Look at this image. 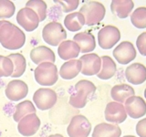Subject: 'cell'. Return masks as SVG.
<instances>
[{
    "label": "cell",
    "mask_w": 146,
    "mask_h": 137,
    "mask_svg": "<svg viewBox=\"0 0 146 137\" xmlns=\"http://www.w3.org/2000/svg\"><path fill=\"white\" fill-rule=\"evenodd\" d=\"M26 35L19 27L7 20H0V44L10 50L21 49L25 45Z\"/></svg>",
    "instance_id": "obj_1"
},
{
    "label": "cell",
    "mask_w": 146,
    "mask_h": 137,
    "mask_svg": "<svg viewBox=\"0 0 146 137\" xmlns=\"http://www.w3.org/2000/svg\"><path fill=\"white\" fill-rule=\"evenodd\" d=\"M97 88L95 84L87 80H81L75 84V92L70 95L68 102L73 108H84L88 102L89 96L93 94Z\"/></svg>",
    "instance_id": "obj_2"
},
{
    "label": "cell",
    "mask_w": 146,
    "mask_h": 137,
    "mask_svg": "<svg viewBox=\"0 0 146 137\" xmlns=\"http://www.w3.org/2000/svg\"><path fill=\"white\" fill-rule=\"evenodd\" d=\"M80 13L85 19V25L94 26L102 21L106 14L104 5L97 1L86 2L80 7Z\"/></svg>",
    "instance_id": "obj_3"
},
{
    "label": "cell",
    "mask_w": 146,
    "mask_h": 137,
    "mask_svg": "<svg viewBox=\"0 0 146 137\" xmlns=\"http://www.w3.org/2000/svg\"><path fill=\"white\" fill-rule=\"evenodd\" d=\"M34 74L36 81L42 86H52L58 79V68L51 62H43L39 64L36 68Z\"/></svg>",
    "instance_id": "obj_4"
},
{
    "label": "cell",
    "mask_w": 146,
    "mask_h": 137,
    "mask_svg": "<svg viewBox=\"0 0 146 137\" xmlns=\"http://www.w3.org/2000/svg\"><path fill=\"white\" fill-rule=\"evenodd\" d=\"M42 38L46 43L57 47L67 39V32L58 22H49L43 27Z\"/></svg>",
    "instance_id": "obj_5"
},
{
    "label": "cell",
    "mask_w": 146,
    "mask_h": 137,
    "mask_svg": "<svg viewBox=\"0 0 146 137\" xmlns=\"http://www.w3.org/2000/svg\"><path fill=\"white\" fill-rule=\"evenodd\" d=\"M91 132V123L88 118L81 114H78L71 118L67 128L70 137H88Z\"/></svg>",
    "instance_id": "obj_6"
},
{
    "label": "cell",
    "mask_w": 146,
    "mask_h": 137,
    "mask_svg": "<svg viewBox=\"0 0 146 137\" xmlns=\"http://www.w3.org/2000/svg\"><path fill=\"white\" fill-rule=\"evenodd\" d=\"M121 39V32L117 27L105 26L98 33V42L100 47L103 49L113 48Z\"/></svg>",
    "instance_id": "obj_7"
},
{
    "label": "cell",
    "mask_w": 146,
    "mask_h": 137,
    "mask_svg": "<svg viewBox=\"0 0 146 137\" xmlns=\"http://www.w3.org/2000/svg\"><path fill=\"white\" fill-rule=\"evenodd\" d=\"M58 95L51 89L40 88L38 89L33 95V102L36 106L41 111L51 109L57 102Z\"/></svg>",
    "instance_id": "obj_8"
},
{
    "label": "cell",
    "mask_w": 146,
    "mask_h": 137,
    "mask_svg": "<svg viewBox=\"0 0 146 137\" xmlns=\"http://www.w3.org/2000/svg\"><path fill=\"white\" fill-rule=\"evenodd\" d=\"M17 21L27 32L34 31L39 24L38 15L29 7H23L17 12Z\"/></svg>",
    "instance_id": "obj_9"
},
{
    "label": "cell",
    "mask_w": 146,
    "mask_h": 137,
    "mask_svg": "<svg viewBox=\"0 0 146 137\" xmlns=\"http://www.w3.org/2000/svg\"><path fill=\"white\" fill-rule=\"evenodd\" d=\"M113 57L120 64H128L136 58V49L130 41H122L113 50Z\"/></svg>",
    "instance_id": "obj_10"
},
{
    "label": "cell",
    "mask_w": 146,
    "mask_h": 137,
    "mask_svg": "<svg viewBox=\"0 0 146 137\" xmlns=\"http://www.w3.org/2000/svg\"><path fill=\"white\" fill-rule=\"evenodd\" d=\"M124 109L127 113L132 119H139L145 115L146 102L140 96H131L124 102Z\"/></svg>",
    "instance_id": "obj_11"
},
{
    "label": "cell",
    "mask_w": 146,
    "mask_h": 137,
    "mask_svg": "<svg viewBox=\"0 0 146 137\" xmlns=\"http://www.w3.org/2000/svg\"><path fill=\"white\" fill-rule=\"evenodd\" d=\"M81 62V70L80 72L86 76H93L98 74L100 66H102V59L99 55L95 53H90L82 55L80 59Z\"/></svg>",
    "instance_id": "obj_12"
},
{
    "label": "cell",
    "mask_w": 146,
    "mask_h": 137,
    "mask_svg": "<svg viewBox=\"0 0 146 137\" xmlns=\"http://www.w3.org/2000/svg\"><path fill=\"white\" fill-rule=\"evenodd\" d=\"M104 116L106 121L117 125L122 123L126 120L127 113L125 112L124 106L121 103L111 102L107 104L106 108H105Z\"/></svg>",
    "instance_id": "obj_13"
},
{
    "label": "cell",
    "mask_w": 146,
    "mask_h": 137,
    "mask_svg": "<svg viewBox=\"0 0 146 137\" xmlns=\"http://www.w3.org/2000/svg\"><path fill=\"white\" fill-rule=\"evenodd\" d=\"M40 127V120L36 113H31L23 117L18 122L17 130L24 136H32L38 131Z\"/></svg>",
    "instance_id": "obj_14"
},
{
    "label": "cell",
    "mask_w": 146,
    "mask_h": 137,
    "mask_svg": "<svg viewBox=\"0 0 146 137\" xmlns=\"http://www.w3.org/2000/svg\"><path fill=\"white\" fill-rule=\"evenodd\" d=\"M5 93L7 99L13 102H17L26 98L29 93V87L24 81L20 80H13L8 82Z\"/></svg>",
    "instance_id": "obj_15"
},
{
    "label": "cell",
    "mask_w": 146,
    "mask_h": 137,
    "mask_svg": "<svg viewBox=\"0 0 146 137\" xmlns=\"http://www.w3.org/2000/svg\"><path fill=\"white\" fill-rule=\"evenodd\" d=\"M126 80L131 84L140 85L146 80V67L141 63H133L125 70Z\"/></svg>",
    "instance_id": "obj_16"
},
{
    "label": "cell",
    "mask_w": 146,
    "mask_h": 137,
    "mask_svg": "<svg viewBox=\"0 0 146 137\" xmlns=\"http://www.w3.org/2000/svg\"><path fill=\"white\" fill-rule=\"evenodd\" d=\"M30 59L35 64H41L43 62L54 63L56 61L54 51L46 46H38L30 51Z\"/></svg>",
    "instance_id": "obj_17"
},
{
    "label": "cell",
    "mask_w": 146,
    "mask_h": 137,
    "mask_svg": "<svg viewBox=\"0 0 146 137\" xmlns=\"http://www.w3.org/2000/svg\"><path fill=\"white\" fill-rule=\"evenodd\" d=\"M73 41L78 44L81 53H89L96 48L95 37L90 32H80L73 37Z\"/></svg>",
    "instance_id": "obj_18"
},
{
    "label": "cell",
    "mask_w": 146,
    "mask_h": 137,
    "mask_svg": "<svg viewBox=\"0 0 146 137\" xmlns=\"http://www.w3.org/2000/svg\"><path fill=\"white\" fill-rule=\"evenodd\" d=\"M80 48L73 40H64L58 45V54L59 58L64 61L75 59L80 55Z\"/></svg>",
    "instance_id": "obj_19"
},
{
    "label": "cell",
    "mask_w": 146,
    "mask_h": 137,
    "mask_svg": "<svg viewBox=\"0 0 146 137\" xmlns=\"http://www.w3.org/2000/svg\"><path fill=\"white\" fill-rule=\"evenodd\" d=\"M134 3L131 0H113L111 4V10L119 18H126L131 13Z\"/></svg>",
    "instance_id": "obj_20"
},
{
    "label": "cell",
    "mask_w": 146,
    "mask_h": 137,
    "mask_svg": "<svg viewBox=\"0 0 146 137\" xmlns=\"http://www.w3.org/2000/svg\"><path fill=\"white\" fill-rule=\"evenodd\" d=\"M121 130L118 125L102 122L95 126L92 137H121Z\"/></svg>",
    "instance_id": "obj_21"
},
{
    "label": "cell",
    "mask_w": 146,
    "mask_h": 137,
    "mask_svg": "<svg viewBox=\"0 0 146 137\" xmlns=\"http://www.w3.org/2000/svg\"><path fill=\"white\" fill-rule=\"evenodd\" d=\"M81 67L80 59H71L62 64L59 70V75L64 80H72L80 72Z\"/></svg>",
    "instance_id": "obj_22"
},
{
    "label": "cell",
    "mask_w": 146,
    "mask_h": 137,
    "mask_svg": "<svg viewBox=\"0 0 146 137\" xmlns=\"http://www.w3.org/2000/svg\"><path fill=\"white\" fill-rule=\"evenodd\" d=\"M135 91L134 89L132 88L131 85L128 84H118L113 86L111 90V98L115 100L116 102L123 103L125 102V100L134 96Z\"/></svg>",
    "instance_id": "obj_23"
},
{
    "label": "cell",
    "mask_w": 146,
    "mask_h": 137,
    "mask_svg": "<svg viewBox=\"0 0 146 137\" xmlns=\"http://www.w3.org/2000/svg\"><path fill=\"white\" fill-rule=\"evenodd\" d=\"M100 59H102V66L97 76L100 80H110L116 73V63L109 56H102Z\"/></svg>",
    "instance_id": "obj_24"
},
{
    "label": "cell",
    "mask_w": 146,
    "mask_h": 137,
    "mask_svg": "<svg viewBox=\"0 0 146 137\" xmlns=\"http://www.w3.org/2000/svg\"><path fill=\"white\" fill-rule=\"evenodd\" d=\"M66 29L71 32H77L85 25V19L80 12H73L66 16L64 19Z\"/></svg>",
    "instance_id": "obj_25"
},
{
    "label": "cell",
    "mask_w": 146,
    "mask_h": 137,
    "mask_svg": "<svg viewBox=\"0 0 146 137\" xmlns=\"http://www.w3.org/2000/svg\"><path fill=\"white\" fill-rule=\"evenodd\" d=\"M8 58L11 59V61L13 63V67H14L13 73L10 77H13V78L21 77L24 74V72L26 70V66H27L25 57L20 53H14V54L9 55Z\"/></svg>",
    "instance_id": "obj_26"
},
{
    "label": "cell",
    "mask_w": 146,
    "mask_h": 137,
    "mask_svg": "<svg viewBox=\"0 0 146 137\" xmlns=\"http://www.w3.org/2000/svg\"><path fill=\"white\" fill-rule=\"evenodd\" d=\"M31 113H36V107L30 100H24L16 106V111L13 114V118L16 122H19L23 117Z\"/></svg>",
    "instance_id": "obj_27"
},
{
    "label": "cell",
    "mask_w": 146,
    "mask_h": 137,
    "mask_svg": "<svg viewBox=\"0 0 146 137\" xmlns=\"http://www.w3.org/2000/svg\"><path fill=\"white\" fill-rule=\"evenodd\" d=\"M26 7L32 9L39 18V22L47 18V4L42 0H30L26 4Z\"/></svg>",
    "instance_id": "obj_28"
},
{
    "label": "cell",
    "mask_w": 146,
    "mask_h": 137,
    "mask_svg": "<svg viewBox=\"0 0 146 137\" xmlns=\"http://www.w3.org/2000/svg\"><path fill=\"white\" fill-rule=\"evenodd\" d=\"M131 22L137 29L146 27V7H141L132 12L131 16Z\"/></svg>",
    "instance_id": "obj_29"
},
{
    "label": "cell",
    "mask_w": 146,
    "mask_h": 137,
    "mask_svg": "<svg viewBox=\"0 0 146 137\" xmlns=\"http://www.w3.org/2000/svg\"><path fill=\"white\" fill-rule=\"evenodd\" d=\"M16 10L15 4L9 0H0V19L10 18L14 16Z\"/></svg>",
    "instance_id": "obj_30"
},
{
    "label": "cell",
    "mask_w": 146,
    "mask_h": 137,
    "mask_svg": "<svg viewBox=\"0 0 146 137\" xmlns=\"http://www.w3.org/2000/svg\"><path fill=\"white\" fill-rule=\"evenodd\" d=\"M13 63L8 57L0 56V78L10 77L13 73Z\"/></svg>",
    "instance_id": "obj_31"
},
{
    "label": "cell",
    "mask_w": 146,
    "mask_h": 137,
    "mask_svg": "<svg viewBox=\"0 0 146 137\" xmlns=\"http://www.w3.org/2000/svg\"><path fill=\"white\" fill-rule=\"evenodd\" d=\"M55 3L60 4L63 7V12L68 13L74 11L79 7L80 1L79 0H58V1H55Z\"/></svg>",
    "instance_id": "obj_32"
},
{
    "label": "cell",
    "mask_w": 146,
    "mask_h": 137,
    "mask_svg": "<svg viewBox=\"0 0 146 137\" xmlns=\"http://www.w3.org/2000/svg\"><path fill=\"white\" fill-rule=\"evenodd\" d=\"M136 45L141 55L146 56V32H143L136 40Z\"/></svg>",
    "instance_id": "obj_33"
},
{
    "label": "cell",
    "mask_w": 146,
    "mask_h": 137,
    "mask_svg": "<svg viewBox=\"0 0 146 137\" xmlns=\"http://www.w3.org/2000/svg\"><path fill=\"white\" fill-rule=\"evenodd\" d=\"M136 132L140 137H146V119H143L137 123Z\"/></svg>",
    "instance_id": "obj_34"
},
{
    "label": "cell",
    "mask_w": 146,
    "mask_h": 137,
    "mask_svg": "<svg viewBox=\"0 0 146 137\" xmlns=\"http://www.w3.org/2000/svg\"><path fill=\"white\" fill-rule=\"evenodd\" d=\"M48 137H64L63 135L61 134H52V135H49Z\"/></svg>",
    "instance_id": "obj_35"
},
{
    "label": "cell",
    "mask_w": 146,
    "mask_h": 137,
    "mask_svg": "<svg viewBox=\"0 0 146 137\" xmlns=\"http://www.w3.org/2000/svg\"><path fill=\"white\" fill-rule=\"evenodd\" d=\"M123 137H136V136H133V135H125V136H123Z\"/></svg>",
    "instance_id": "obj_36"
}]
</instances>
